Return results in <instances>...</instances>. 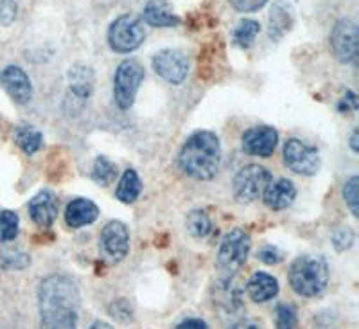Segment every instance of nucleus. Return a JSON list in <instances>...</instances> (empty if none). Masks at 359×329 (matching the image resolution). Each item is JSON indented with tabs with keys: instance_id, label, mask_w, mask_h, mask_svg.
<instances>
[{
	"instance_id": "obj_1",
	"label": "nucleus",
	"mask_w": 359,
	"mask_h": 329,
	"mask_svg": "<svg viewBox=\"0 0 359 329\" xmlns=\"http://www.w3.org/2000/svg\"><path fill=\"white\" fill-rule=\"evenodd\" d=\"M79 290L70 277L54 273L45 277L38 286V309L45 328H76L79 321Z\"/></svg>"
},
{
	"instance_id": "obj_2",
	"label": "nucleus",
	"mask_w": 359,
	"mask_h": 329,
	"mask_svg": "<svg viewBox=\"0 0 359 329\" xmlns=\"http://www.w3.org/2000/svg\"><path fill=\"white\" fill-rule=\"evenodd\" d=\"M178 166L196 180H210L221 166V144L212 131H196L185 141L178 155Z\"/></svg>"
},
{
	"instance_id": "obj_3",
	"label": "nucleus",
	"mask_w": 359,
	"mask_h": 329,
	"mask_svg": "<svg viewBox=\"0 0 359 329\" xmlns=\"http://www.w3.org/2000/svg\"><path fill=\"white\" fill-rule=\"evenodd\" d=\"M294 293L302 297H316L329 285V266L318 256H300L291 264L287 273Z\"/></svg>"
},
{
	"instance_id": "obj_4",
	"label": "nucleus",
	"mask_w": 359,
	"mask_h": 329,
	"mask_svg": "<svg viewBox=\"0 0 359 329\" xmlns=\"http://www.w3.org/2000/svg\"><path fill=\"white\" fill-rule=\"evenodd\" d=\"M146 40L144 24L135 15H121L108 27V45L117 54L133 53Z\"/></svg>"
},
{
	"instance_id": "obj_5",
	"label": "nucleus",
	"mask_w": 359,
	"mask_h": 329,
	"mask_svg": "<svg viewBox=\"0 0 359 329\" xmlns=\"http://www.w3.org/2000/svg\"><path fill=\"white\" fill-rule=\"evenodd\" d=\"M273 180L271 173L264 166L259 164H248L241 167L233 176L232 193L237 203L248 205V203L257 202L262 196L268 183Z\"/></svg>"
},
{
	"instance_id": "obj_6",
	"label": "nucleus",
	"mask_w": 359,
	"mask_h": 329,
	"mask_svg": "<svg viewBox=\"0 0 359 329\" xmlns=\"http://www.w3.org/2000/svg\"><path fill=\"white\" fill-rule=\"evenodd\" d=\"M144 76L146 70L137 60H126L117 67L114 77V99L118 108L130 110L133 106Z\"/></svg>"
},
{
	"instance_id": "obj_7",
	"label": "nucleus",
	"mask_w": 359,
	"mask_h": 329,
	"mask_svg": "<svg viewBox=\"0 0 359 329\" xmlns=\"http://www.w3.org/2000/svg\"><path fill=\"white\" fill-rule=\"evenodd\" d=\"M250 247H252V241L248 234L241 228H233L221 241L219 252H217V266L226 276L236 273L248 259Z\"/></svg>"
},
{
	"instance_id": "obj_8",
	"label": "nucleus",
	"mask_w": 359,
	"mask_h": 329,
	"mask_svg": "<svg viewBox=\"0 0 359 329\" xmlns=\"http://www.w3.org/2000/svg\"><path fill=\"white\" fill-rule=\"evenodd\" d=\"M99 250L102 257L110 264H117L130 252V231L118 219L108 221L101 231L99 238Z\"/></svg>"
},
{
	"instance_id": "obj_9",
	"label": "nucleus",
	"mask_w": 359,
	"mask_h": 329,
	"mask_svg": "<svg viewBox=\"0 0 359 329\" xmlns=\"http://www.w3.org/2000/svg\"><path fill=\"white\" fill-rule=\"evenodd\" d=\"M284 162L293 173L302 176L316 175L322 166L318 150L302 143L300 138H290L284 144Z\"/></svg>"
},
{
	"instance_id": "obj_10",
	"label": "nucleus",
	"mask_w": 359,
	"mask_h": 329,
	"mask_svg": "<svg viewBox=\"0 0 359 329\" xmlns=\"http://www.w3.org/2000/svg\"><path fill=\"white\" fill-rule=\"evenodd\" d=\"M358 25L348 18H343L334 24L331 31V49L336 60L341 63H352L358 58Z\"/></svg>"
},
{
	"instance_id": "obj_11",
	"label": "nucleus",
	"mask_w": 359,
	"mask_h": 329,
	"mask_svg": "<svg viewBox=\"0 0 359 329\" xmlns=\"http://www.w3.org/2000/svg\"><path fill=\"white\" fill-rule=\"evenodd\" d=\"M153 70L171 85H182L189 74V60L182 51L163 49L153 56Z\"/></svg>"
},
{
	"instance_id": "obj_12",
	"label": "nucleus",
	"mask_w": 359,
	"mask_h": 329,
	"mask_svg": "<svg viewBox=\"0 0 359 329\" xmlns=\"http://www.w3.org/2000/svg\"><path fill=\"white\" fill-rule=\"evenodd\" d=\"M0 86L17 105H27L33 98V83L25 70L17 65H8L0 72Z\"/></svg>"
},
{
	"instance_id": "obj_13",
	"label": "nucleus",
	"mask_w": 359,
	"mask_h": 329,
	"mask_svg": "<svg viewBox=\"0 0 359 329\" xmlns=\"http://www.w3.org/2000/svg\"><path fill=\"white\" fill-rule=\"evenodd\" d=\"M278 144V134L273 127H253L243 135V150L245 153L253 155V157H262L268 159L275 151Z\"/></svg>"
},
{
	"instance_id": "obj_14",
	"label": "nucleus",
	"mask_w": 359,
	"mask_h": 329,
	"mask_svg": "<svg viewBox=\"0 0 359 329\" xmlns=\"http://www.w3.org/2000/svg\"><path fill=\"white\" fill-rule=\"evenodd\" d=\"M27 211L34 224L40 225V227H50L57 218L60 202L53 191H40L31 198Z\"/></svg>"
},
{
	"instance_id": "obj_15",
	"label": "nucleus",
	"mask_w": 359,
	"mask_h": 329,
	"mask_svg": "<svg viewBox=\"0 0 359 329\" xmlns=\"http://www.w3.org/2000/svg\"><path fill=\"white\" fill-rule=\"evenodd\" d=\"M294 198H297V187L287 179H278L275 182L271 180L262 193L266 207L271 211H284L294 202Z\"/></svg>"
},
{
	"instance_id": "obj_16",
	"label": "nucleus",
	"mask_w": 359,
	"mask_h": 329,
	"mask_svg": "<svg viewBox=\"0 0 359 329\" xmlns=\"http://www.w3.org/2000/svg\"><path fill=\"white\" fill-rule=\"evenodd\" d=\"M99 207L88 198H76L67 205L65 221L69 227L81 228L92 225L97 219Z\"/></svg>"
},
{
	"instance_id": "obj_17",
	"label": "nucleus",
	"mask_w": 359,
	"mask_h": 329,
	"mask_svg": "<svg viewBox=\"0 0 359 329\" xmlns=\"http://www.w3.org/2000/svg\"><path fill=\"white\" fill-rule=\"evenodd\" d=\"M144 20L153 27H176L182 24L168 0H149L144 6Z\"/></svg>"
},
{
	"instance_id": "obj_18",
	"label": "nucleus",
	"mask_w": 359,
	"mask_h": 329,
	"mask_svg": "<svg viewBox=\"0 0 359 329\" xmlns=\"http://www.w3.org/2000/svg\"><path fill=\"white\" fill-rule=\"evenodd\" d=\"M246 293L253 302H268L278 293V280L266 272H255L246 283Z\"/></svg>"
},
{
	"instance_id": "obj_19",
	"label": "nucleus",
	"mask_w": 359,
	"mask_h": 329,
	"mask_svg": "<svg viewBox=\"0 0 359 329\" xmlns=\"http://www.w3.org/2000/svg\"><path fill=\"white\" fill-rule=\"evenodd\" d=\"M94 70L85 65H74L69 70L70 92L79 99H88L94 92Z\"/></svg>"
},
{
	"instance_id": "obj_20",
	"label": "nucleus",
	"mask_w": 359,
	"mask_h": 329,
	"mask_svg": "<svg viewBox=\"0 0 359 329\" xmlns=\"http://www.w3.org/2000/svg\"><path fill=\"white\" fill-rule=\"evenodd\" d=\"M291 24H293V18H291L290 9L284 4V0H277L271 11H269V38L271 40H280L291 29Z\"/></svg>"
},
{
	"instance_id": "obj_21",
	"label": "nucleus",
	"mask_w": 359,
	"mask_h": 329,
	"mask_svg": "<svg viewBox=\"0 0 359 329\" xmlns=\"http://www.w3.org/2000/svg\"><path fill=\"white\" fill-rule=\"evenodd\" d=\"M142 193V180L135 169H126L121 176V182L115 191V198L123 203H133Z\"/></svg>"
},
{
	"instance_id": "obj_22",
	"label": "nucleus",
	"mask_w": 359,
	"mask_h": 329,
	"mask_svg": "<svg viewBox=\"0 0 359 329\" xmlns=\"http://www.w3.org/2000/svg\"><path fill=\"white\" fill-rule=\"evenodd\" d=\"M15 143L25 155H34L43 144V135L31 124H22L15 130Z\"/></svg>"
},
{
	"instance_id": "obj_23",
	"label": "nucleus",
	"mask_w": 359,
	"mask_h": 329,
	"mask_svg": "<svg viewBox=\"0 0 359 329\" xmlns=\"http://www.w3.org/2000/svg\"><path fill=\"white\" fill-rule=\"evenodd\" d=\"M185 227L192 238H207L212 231V221L203 209H192L185 218Z\"/></svg>"
},
{
	"instance_id": "obj_24",
	"label": "nucleus",
	"mask_w": 359,
	"mask_h": 329,
	"mask_svg": "<svg viewBox=\"0 0 359 329\" xmlns=\"http://www.w3.org/2000/svg\"><path fill=\"white\" fill-rule=\"evenodd\" d=\"M259 31H261V25L257 20H241L233 31V44L241 49H248L255 41Z\"/></svg>"
},
{
	"instance_id": "obj_25",
	"label": "nucleus",
	"mask_w": 359,
	"mask_h": 329,
	"mask_svg": "<svg viewBox=\"0 0 359 329\" xmlns=\"http://www.w3.org/2000/svg\"><path fill=\"white\" fill-rule=\"evenodd\" d=\"M20 231V219L15 211L2 209L0 211V243H8L18 236Z\"/></svg>"
},
{
	"instance_id": "obj_26",
	"label": "nucleus",
	"mask_w": 359,
	"mask_h": 329,
	"mask_svg": "<svg viewBox=\"0 0 359 329\" xmlns=\"http://www.w3.org/2000/svg\"><path fill=\"white\" fill-rule=\"evenodd\" d=\"M31 264V257L20 248H4L0 250V266L6 270H24Z\"/></svg>"
},
{
	"instance_id": "obj_27",
	"label": "nucleus",
	"mask_w": 359,
	"mask_h": 329,
	"mask_svg": "<svg viewBox=\"0 0 359 329\" xmlns=\"http://www.w3.org/2000/svg\"><path fill=\"white\" fill-rule=\"evenodd\" d=\"M117 175V166L107 157H97L92 169V180L99 186H108Z\"/></svg>"
},
{
	"instance_id": "obj_28",
	"label": "nucleus",
	"mask_w": 359,
	"mask_h": 329,
	"mask_svg": "<svg viewBox=\"0 0 359 329\" xmlns=\"http://www.w3.org/2000/svg\"><path fill=\"white\" fill-rule=\"evenodd\" d=\"M216 301L219 302V304H223L224 309H239L241 308V290L237 288L236 285H229V279L224 280V285H221L219 288H217V297ZM229 311V313H230Z\"/></svg>"
},
{
	"instance_id": "obj_29",
	"label": "nucleus",
	"mask_w": 359,
	"mask_h": 329,
	"mask_svg": "<svg viewBox=\"0 0 359 329\" xmlns=\"http://www.w3.org/2000/svg\"><path fill=\"white\" fill-rule=\"evenodd\" d=\"M343 200L345 203L348 205L351 209L352 216L358 218L359 216V205H358V200H359V176H351L343 187Z\"/></svg>"
},
{
	"instance_id": "obj_30",
	"label": "nucleus",
	"mask_w": 359,
	"mask_h": 329,
	"mask_svg": "<svg viewBox=\"0 0 359 329\" xmlns=\"http://www.w3.org/2000/svg\"><path fill=\"white\" fill-rule=\"evenodd\" d=\"M277 328L286 329V328H294L298 324L297 309L291 304H278L277 306Z\"/></svg>"
},
{
	"instance_id": "obj_31",
	"label": "nucleus",
	"mask_w": 359,
	"mask_h": 329,
	"mask_svg": "<svg viewBox=\"0 0 359 329\" xmlns=\"http://www.w3.org/2000/svg\"><path fill=\"white\" fill-rule=\"evenodd\" d=\"M332 245H334L336 252H343V250H348L354 243V232L348 227H338L332 232L331 238Z\"/></svg>"
},
{
	"instance_id": "obj_32",
	"label": "nucleus",
	"mask_w": 359,
	"mask_h": 329,
	"mask_svg": "<svg viewBox=\"0 0 359 329\" xmlns=\"http://www.w3.org/2000/svg\"><path fill=\"white\" fill-rule=\"evenodd\" d=\"M257 259L262 261L264 264H278L284 261V252H282L280 248L273 247V245H266L259 250Z\"/></svg>"
},
{
	"instance_id": "obj_33",
	"label": "nucleus",
	"mask_w": 359,
	"mask_h": 329,
	"mask_svg": "<svg viewBox=\"0 0 359 329\" xmlns=\"http://www.w3.org/2000/svg\"><path fill=\"white\" fill-rule=\"evenodd\" d=\"M17 2L15 0H0V24L2 25H11L17 18Z\"/></svg>"
},
{
	"instance_id": "obj_34",
	"label": "nucleus",
	"mask_w": 359,
	"mask_h": 329,
	"mask_svg": "<svg viewBox=\"0 0 359 329\" xmlns=\"http://www.w3.org/2000/svg\"><path fill=\"white\" fill-rule=\"evenodd\" d=\"M229 2L239 13H255L264 8L269 0H229Z\"/></svg>"
},
{
	"instance_id": "obj_35",
	"label": "nucleus",
	"mask_w": 359,
	"mask_h": 329,
	"mask_svg": "<svg viewBox=\"0 0 359 329\" xmlns=\"http://www.w3.org/2000/svg\"><path fill=\"white\" fill-rule=\"evenodd\" d=\"M110 313L115 318H118V321H128V318H131V306L128 304V301L123 299V302L118 301L110 306Z\"/></svg>"
},
{
	"instance_id": "obj_36",
	"label": "nucleus",
	"mask_w": 359,
	"mask_h": 329,
	"mask_svg": "<svg viewBox=\"0 0 359 329\" xmlns=\"http://www.w3.org/2000/svg\"><path fill=\"white\" fill-rule=\"evenodd\" d=\"M358 106L359 103L358 98H355V93L348 90L345 93V98H341V101L338 103V112H341V114H345V112H354V110H358Z\"/></svg>"
},
{
	"instance_id": "obj_37",
	"label": "nucleus",
	"mask_w": 359,
	"mask_h": 329,
	"mask_svg": "<svg viewBox=\"0 0 359 329\" xmlns=\"http://www.w3.org/2000/svg\"><path fill=\"white\" fill-rule=\"evenodd\" d=\"M176 328H180V329H185V328H189V329H203V328H207V324H205L203 321H200V318H187V321H184V322H180L178 325H176Z\"/></svg>"
},
{
	"instance_id": "obj_38",
	"label": "nucleus",
	"mask_w": 359,
	"mask_h": 329,
	"mask_svg": "<svg viewBox=\"0 0 359 329\" xmlns=\"http://www.w3.org/2000/svg\"><path fill=\"white\" fill-rule=\"evenodd\" d=\"M351 150L354 151V153H359V130L358 128H355L351 135Z\"/></svg>"
},
{
	"instance_id": "obj_39",
	"label": "nucleus",
	"mask_w": 359,
	"mask_h": 329,
	"mask_svg": "<svg viewBox=\"0 0 359 329\" xmlns=\"http://www.w3.org/2000/svg\"><path fill=\"white\" fill-rule=\"evenodd\" d=\"M92 328H110V325H108L107 322H95V324L92 325Z\"/></svg>"
}]
</instances>
